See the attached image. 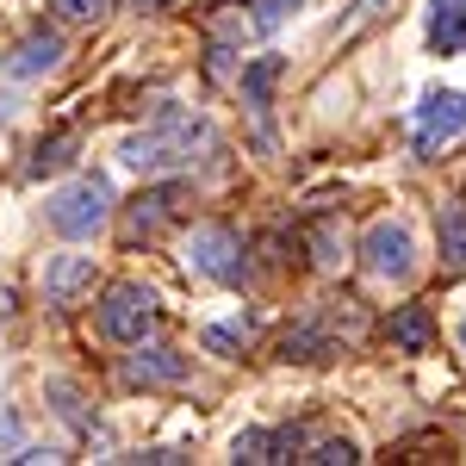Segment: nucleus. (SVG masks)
Returning a JSON list of instances; mask_svg holds the SVG:
<instances>
[{"mask_svg":"<svg viewBox=\"0 0 466 466\" xmlns=\"http://www.w3.org/2000/svg\"><path fill=\"white\" fill-rule=\"evenodd\" d=\"M69 149H75V137L63 131V137H50V144H37V156H32V175H56L63 162H69Z\"/></svg>","mask_w":466,"mask_h":466,"instance_id":"obj_15","label":"nucleus"},{"mask_svg":"<svg viewBox=\"0 0 466 466\" xmlns=\"http://www.w3.org/2000/svg\"><path fill=\"white\" fill-rule=\"evenodd\" d=\"M156 292L137 287V280H118L106 287V305H100V329H106L112 342H144L149 329H156Z\"/></svg>","mask_w":466,"mask_h":466,"instance_id":"obj_3","label":"nucleus"},{"mask_svg":"<svg viewBox=\"0 0 466 466\" xmlns=\"http://www.w3.org/2000/svg\"><path fill=\"white\" fill-rule=\"evenodd\" d=\"M430 336H435V323L423 305H404V311H392V342L404 349V355H423L430 349Z\"/></svg>","mask_w":466,"mask_h":466,"instance_id":"obj_13","label":"nucleus"},{"mask_svg":"<svg viewBox=\"0 0 466 466\" xmlns=\"http://www.w3.org/2000/svg\"><path fill=\"white\" fill-rule=\"evenodd\" d=\"M149 6H175V0H149Z\"/></svg>","mask_w":466,"mask_h":466,"instance_id":"obj_21","label":"nucleus"},{"mask_svg":"<svg viewBox=\"0 0 466 466\" xmlns=\"http://www.w3.org/2000/svg\"><path fill=\"white\" fill-rule=\"evenodd\" d=\"M461 131H466V94H454V87L423 94V106H417V149L430 156L435 144H448V137H461Z\"/></svg>","mask_w":466,"mask_h":466,"instance_id":"obj_5","label":"nucleus"},{"mask_svg":"<svg viewBox=\"0 0 466 466\" xmlns=\"http://www.w3.org/2000/svg\"><path fill=\"white\" fill-rule=\"evenodd\" d=\"M106 218H112V187H106L100 175L69 180V187L50 199V224H56L63 237H94Z\"/></svg>","mask_w":466,"mask_h":466,"instance_id":"obj_2","label":"nucleus"},{"mask_svg":"<svg viewBox=\"0 0 466 466\" xmlns=\"http://www.w3.org/2000/svg\"><path fill=\"white\" fill-rule=\"evenodd\" d=\"M243 342H249V323H218V329H206V349H218V355H230Z\"/></svg>","mask_w":466,"mask_h":466,"instance_id":"obj_17","label":"nucleus"},{"mask_svg":"<svg viewBox=\"0 0 466 466\" xmlns=\"http://www.w3.org/2000/svg\"><path fill=\"white\" fill-rule=\"evenodd\" d=\"M187 268L193 274H206V280H243V243H237V230L230 224H193V237H187Z\"/></svg>","mask_w":466,"mask_h":466,"instance_id":"obj_4","label":"nucleus"},{"mask_svg":"<svg viewBox=\"0 0 466 466\" xmlns=\"http://www.w3.org/2000/svg\"><path fill=\"white\" fill-rule=\"evenodd\" d=\"M56 63H63V37H56V32H32V37L13 44L6 75H13V81H32V75H50Z\"/></svg>","mask_w":466,"mask_h":466,"instance_id":"obj_8","label":"nucleus"},{"mask_svg":"<svg viewBox=\"0 0 466 466\" xmlns=\"http://www.w3.org/2000/svg\"><path fill=\"white\" fill-rule=\"evenodd\" d=\"M180 206H187V187H149V193H137V206L125 218V237H156L162 224L180 218Z\"/></svg>","mask_w":466,"mask_h":466,"instance_id":"obj_7","label":"nucleus"},{"mask_svg":"<svg viewBox=\"0 0 466 466\" xmlns=\"http://www.w3.org/2000/svg\"><path fill=\"white\" fill-rule=\"evenodd\" d=\"M430 44L441 56L466 50V0H430Z\"/></svg>","mask_w":466,"mask_h":466,"instance_id":"obj_11","label":"nucleus"},{"mask_svg":"<svg viewBox=\"0 0 466 466\" xmlns=\"http://www.w3.org/2000/svg\"><path fill=\"white\" fill-rule=\"evenodd\" d=\"M299 461H311V466H355L360 454H355V441H336V435H329V441H318V448L299 454Z\"/></svg>","mask_w":466,"mask_h":466,"instance_id":"obj_16","label":"nucleus"},{"mask_svg":"<svg viewBox=\"0 0 466 466\" xmlns=\"http://www.w3.org/2000/svg\"><path fill=\"white\" fill-rule=\"evenodd\" d=\"M212 144H218V137H212L206 118H193V112H162L144 137L125 144V162L144 168V175H156V168H193Z\"/></svg>","mask_w":466,"mask_h":466,"instance_id":"obj_1","label":"nucleus"},{"mask_svg":"<svg viewBox=\"0 0 466 466\" xmlns=\"http://www.w3.org/2000/svg\"><path fill=\"white\" fill-rule=\"evenodd\" d=\"M287 6H299V0H261V13H255V25H261V32H274V25L287 19Z\"/></svg>","mask_w":466,"mask_h":466,"instance_id":"obj_19","label":"nucleus"},{"mask_svg":"<svg viewBox=\"0 0 466 466\" xmlns=\"http://www.w3.org/2000/svg\"><path fill=\"white\" fill-rule=\"evenodd\" d=\"M87 287H94V255H56L50 274H44V299L50 305H75Z\"/></svg>","mask_w":466,"mask_h":466,"instance_id":"obj_9","label":"nucleus"},{"mask_svg":"<svg viewBox=\"0 0 466 466\" xmlns=\"http://www.w3.org/2000/svg\"><path fill=\"white\" fill-rule=\"evenodd\" d=\"M100 6H106V0H50V13H56V19H94Z\"/></svg>","mask_w":466,"mask_h":466,"instance_id":"obj_18","label":"nucleus"},{"mask_svg":"<svg viewBox=\"0 0 466 466\" xmlns=\"http://www.w3.org/2000/svg\"><path fill=\"white\" fill-rule=\"evenodd\" d=\"M441 255L448 261H466V199L441 206Z\"/></svg>","mask_w":466,"mask_h":466,"instance_id":"obj_14","label":"nucleus"},{"mask_svg":"<svg viewBox=\"0 0 466 466\" xmlns=\"http://www.w3.org/2000/svg\"><path fill=\"white\" fill-rule=\"evenodd\" d=\"M360 255H367V268H373L380 280H404V274H410V230L392 224V218H380V224H367Z\"/></svg>","mask_w":466,"mask_h":466,"instance_id":"obj_6","label":"nucleus"},{"mask_svg":"<svg viewBox=\"0 0 466 466\" xmlns=\"http://www.w3.org/2000/svg\"><path fill=\"white\" fill-rule=\"evenodd\" d=\"M292 448H299V430H249V435H237V461H292Z\"/></svg>","mask_w":466,"mask_h":466,"instance_id":"obj_12","label":"nucleus"},{"mask_svg":"<svg viewBox=\"0 0 466 466\" xmlns=\"http://www.w3.org/2000/svg\"><path fill=\"white\" fill-rule=\"evenodd\" d=\"M461 349H466V318H461Z\"/></svg>","mask_w":466,"mask_h":466,"instance_id":"obj_20","label":"nucleus"},{"mask_svg":"<svg viewBox=\"0 0 466 466\" xmlns=\"http://www.w3.org/2000/svg\"><path fill=\"white\" fill-rule=\"evenodd\" d=\"M125 380L131 386H180L187 380V355H175V349H137L125 360Z\"/></svg>","mask_w":466,"mask_h":466,"instance_id":"obj_10","label":"nucleus"}]
</instances>
